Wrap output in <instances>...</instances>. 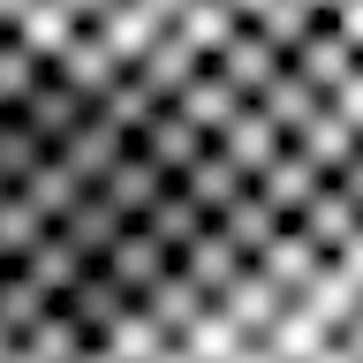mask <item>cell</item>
Instances as JSON below:
<instances>
[{
    "label": "cell",
    "instance_id": "cell-1",
    "mask_svg": "<svg viewBox=\"0 0 363 363\" xmlns=\"http://www.w3.org/2000/svg\"><path fill=\"white\" fill-rule=\"evenodd\" d=\"M99 61L220 76H363V0H0Z\"/></svg>",
    "mask_w": 363,
    "mask_h": 363
},
{
    "label": "cell",
    "instance_id": "cell-2",
    "mask_svg": "<svg viewBox=\"0 0 363 363\" xmlns=\"http://www.w3.org/2000/svg\"><path fill=\"white\" fill-rule=\"evenodd\" d=\"M159 363H363V204L212 295Z\"/></svg>",
    "mask_w": 363,
    "mask_h": 363
}]
</instances>
